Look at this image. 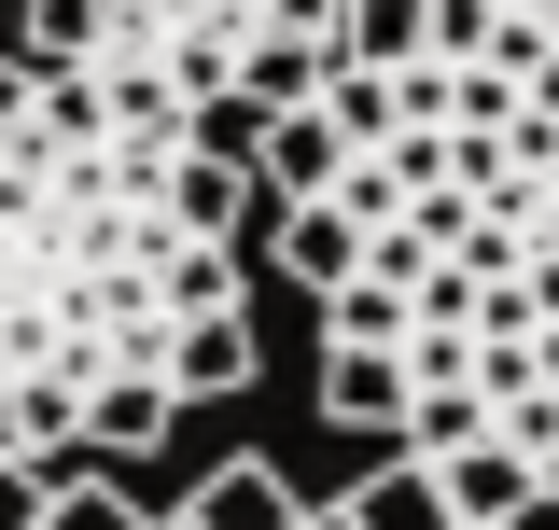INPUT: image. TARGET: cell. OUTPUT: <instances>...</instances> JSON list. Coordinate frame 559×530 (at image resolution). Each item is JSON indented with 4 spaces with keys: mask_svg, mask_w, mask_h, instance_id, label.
Segmentation results:
<instances>
[{
    "mask_svg": "<svg viewBox=\"0 0 559 530\" xmlns=\"http://www.w3.org/2000/svg\"><path fill=\"white\" fill-rule=\"evenodd\" d=\"M238 224L252 168L210 154L182 98L0 43V461H70L127 377L168 405L252 392Z\"/></svg>",
    "mask_w": 559,
    "mask_h": 530,
    "instance_id": "1",
    "label": "cell"
},
{
    "mask_svg": "<svg viewBox=\"0 0 559 530\" xmlns=\"http://www.w3.org/2000/svg\"><path fill=\"white\" fill-rule=\"evenodd\" d=\"M336 14L349 0H14V57L43 70H98V84H154L182 112H238L266 127L336 70Z\"/></svg>",
    "mask_w": 559,
    "mask_h": 530,
    "instance_id": "2",
    "label": "cell"
},
{
    "mask_svg": "<svg viewBox=\"0 0 559 530\" xmlns=\"http://www.w3.org/2000/svg\"><path fill=\"white\" fill-rule=\"evenodd\" d=\"M433 489H448V530H532V461L518 447H448Z\"/></svg>",
    "mask_w": 559,
    "mask_h": 530,
    "instance_id": "3",
    "label": "cell"
},
{
    "mask_svg": "<svg viewBox=\"0 0 559 530\" xmlns=\"http://www.w3.org/2000/svg\"><path fill=\"white\" fill-rule=\"evenodd\" d=\"M182 517H197V530H294V517H308V503L280 489V461H210V474H197V503H182Z\"/></svg>",
    "mask_w": 559,
    "mask_h": 530,
    "instance_id": "4",
    "label": "cell"
},
{
    "mask_svg": "<svg viewBox=\"0 0 559 530\" xmlns=\"http://www.w3.org/2000/svg\"><path fill=\"white\" fill-rule=\"evenodd\" d=\"M336 517H349V530H448V489H433V461H378Z\"/></svg>",
    "mask_w": 559,
    "mask_h": 530,
    "instance_id": "5",
    "label": "cell"
},
{
    "mask_svg": "<svg viewBox=\"0 0 559 530\" xmlns=\"http://www.w3.org/2000/svg\"><path fill=\"white\" fill-rule=\"evenodd\" d=\"M392 405H406L392 349H322V419H349V433H392Z\"/></svg>",
    "mask_w": 559,
    "mask_h": 530,
    "instance_id": "6",
    "label": "cell"
},
{
    "mask_svg": "<svg viewBox=\"0 0 559 530\" xmlns=\"http://www.w3.org/2000/svg\"><path fill=\"white\" fill-rule=\"evenodd\" d=\"M43 530H140V503H127L98 461H70L57 489H43Z\"/></svg>",
    "mask_w": 559,
    "mask_h": 530,
    "instance_id": "7",
    "label": "cell"
},
{
    "mask_svg": "<svg viewBox=\"0 0 559 530\" xmlns=\"http://www.w3.org/2000/svg\"><path fill=\"white\" fill-rule=\"evenodd\" d=\"M84 461V447H70ZM70 461H0V530H43V489H57Z\"/></svg>",
    "mask_w": 559,
    "mask_h": 530,
    "instance_id": "8",
    "label": "cell"
},
{
    "mask_svg": "<svg viewBox=\"0 0 559 530\" xmlns=\"http://www.w3.org/2000/svg\"><path fill=\"white\" fill-rule=\"evenodd\" d=\"M294 530H349V517H336V503H322V517H294Z\"/></svg>",
    "mask_w": 559,
    "mask_h": 530,
    "instance_id": "9",
    "label": "cell"
},
{
    "mask_svg": "<svg viewBox=\"0 0 559 530\" xmlns=\"http://www.w3.org/2000/svg\"><path fill=\"white\" fill-rule=\"evenodd\" d=\"M140 530H197V517H140Z\"/></svg>",
    "mask_w": 559,
    "mask_h": 530,
    "instance_id": "10",
    "label": "cell"
}]
</instances>
